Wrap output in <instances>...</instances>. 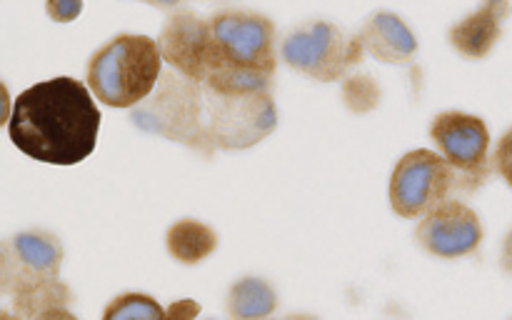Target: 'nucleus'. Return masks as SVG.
<instances>
[{
    "instance_id": "6e6552de",
    "label": "nucleus",
    "mask_w": 512,
    "mask_h": 320,
    "mask_svg": "<svg viewBox=\"0 0 512 320\" xmlns=\"http://www.w3.org/2000/svg\"><path fill=\"white\" fill-rule=\"evenodd\" d=\"M455 190V170L440 153L418 148L405 153L390 175L388 198L395 215L415 220Z\"/></svg>"
},
{
    "instance_id": "a878e982",
    "label": "nucleus",
    "mask_w": 512,
    "mask_h": 320,
    "mask_svg": "<svg viewBox=\"0 0 512 320\" xmlns=\"http://www.w3.org/2000/svg\"><path fill=\"white\" fill-rule=\"evenodd\" d=\"M10 313H5V310H0V318H8Z\"/></svg>"
},
{
    "instance_id": "f3484780",
    "label": "nucleus",
    "mask_w": 512,
    "mask_h": 320,
    "mask_svg": "<svg viewBox=\"0 0 512 320\" xmlns=\"http://www.w3.org/2000/svg\"><path fill=\"white\" fill-rule=\"evenodd\" d=\"M340 95H343L345 108L355 115L373 113V110L380 105V100H383V90H380V85L375 83L373 75L368 73L345 75Z\"/></svg>"
},
{
    "instance_id": "39448f33",
    "label": "nucleus",
    "mask_w": 512,
    "mask_h": 320,
    "mask_svg": "<svg viewBox=\"0 0 512 320\" xmlns=\"http://www.w3.org/2000/svg\"><path fill=\"white\" fill-rule=\"evenodd\" d=\"M135 128L143 133L160 135L165 140H178L200 153H210L203 135V93L200 85L183 78L173 68L160 73L153 93L130 113Z\"/></svg>"
},
{
    "instance_id": "a211bd4d",
    "label": "nucleus",
    "mask_w": 512,
    "mask_h": 320,
    "mask_svg": "<svg viewBox=\"0 0 512 320\" xmlns=\"http://www.w3.org/2000/svg\"><path fill=\"white\" fill-rule=\"evenodd\" d=\"M105 320H160L165 310L155 298L145 293H123L108 303L103 310Z\"/></svg>"
},
{
    "instance_id": "9d476101",
    "label": "nucleus",
    "mask_w": 512,
    "mask_h": 320,
    "mask_svg": "<svg viewBox=\"0 0 512 320\" xmlns=\"http://www.w3.org/2000/svg\"><path fill=\"white\" fill-rule=\"evenodd\" d=\"M163 63L183 78L203 85L210 75V25L190 10H178L165 20L155 40Z\"/></svg>"
},
{
    "instance_id": "b1692460",
    "label": "nucleus",
    "mask_w": 512,
    "mask_h": 320,
    "mask_svg": "<svg viewBox=\"0 0 512 320\" xmlns=\"http://www.w3.org/2000/svg\"><path fill=\"white\" fill-rule=\"evenodd\" d=\"M10 110H13V98H10V90L5 88V83L0 80V128L8 125Z\"/></svg>"
},
{
    "instance_id": "1a4fd4ad",
    "label": "nucleus",
    "mask_w": 512,
    "mask_h": 320,
    "mask_svg": "<svg viewBox=\"0 0 512 320\" xmlns=\"http://www.w3.org/2000/svg\"><path fill=\"white\" fill-rule=\"evenodd\" d=\"M415 240L435 258L455 260L475 253L483 243L480 215L458 198H445L420 215Z\"/></svg>"
},
{
    "instance_id": "0eeeda50",
    "label": "nucleus",
    "mask_w": 512,
    "mask_h": 320,
    "mask_svg": "<svg viewBox=\"0 0 512 320\" xmlns=\"http://www.w3.org/2000/svg\"><path fill=\"white\" fill-rule=\"evenodd\" d=\"M430 138L455 170V190L473 193L488 183L493 173L490 130L480 115L463 113V110L438 113L430 123Z\"/></svg>"
},
{
    "instance_id": "ddd939ff",
    "label": "nucleus",
    "mask_w": 512,
    "mask_h": 320,
    "mask_svg": "<svg viewBox=\"0 0 512 320\" xmlns=\"http://www.w3.org/2000/svg\"><path fill=\"white\" fill-rule=\"evenodd\" d=\"M15 260V280L60 278L65 250L48 230H23L8 240Z\"/></svg>"
},
{
    "instance_id": "f257e3e1",
    "label": "nucleus",
    "mask_w": 512,
    "mask_h": 320,
    "mask_svg": "<svg viewBox=\"0 0 512 320\" xmlns=\"http://www.w3.org/2000/svg\"><path fill=\"white\" fill-rule=\"evenodd\" d=\"M100 110L80 80L60 75L30 85L13 100L8 135L28 158L48 165H78L98 145Z\"/></svg>"
},
{
    "instance_id": "f8f14e48",
    "label": "nucleus",
    "mask_w": 512,
    "mask_h": 320,
    "mask_svg": "<svg viewBox=\"0 0 512 320\" xmlns=\"http://www.w3.org/2000/svg\"><path fill=\"white\" fill-rule=\"evenodd\" d=\"M365 55L388 65H408L418 55V35L398 13L380 10L363 23L358 33Z\"/></svg>"
},
{
    "instance_id": "412c9836",
    "label": "nucleus",
    "mask_w": 512,
    "mask_h": 320,
    "mask_svg": "<svg viewBox=\"0 0 512 320\" xmlns=\"http://www.w3.org/2000/svg\"><path fill=\"white\" fill-rule=\"evenodd\" d=\"M15 283V260L10 243H0V298L10 295V288Z\"/></svg>"
},
{
    "instance_id": "dca6fc26",
    "label": "nucleus",
    "mask_w": 512,
    "mask_h": 320,
    "mask_svg": "<svg viewBox=\"0 0 512 320\" xmlns=\"http://www.w3.org/2000/svg\"><path fill=\"white\" fill-rule=\"evenodd\" d=\"M278 308V293L265 278L245 275L228 290V313L240 320L268 318Z\"/></svg>"
},
{
    "instance_id": "4be33fe9",
    "label": "nucleus",
    "mask_w": 512,
    "mask_h": 320,
    "mask_svg": "<svg viewBox=\"0 0 512 320\" xmlns=\"http://www.w3.org/2000/svg\"><path fill=\"white\" fill-rule=\"evenodd\" d=\"M198 313H200V305L195 303V300H190V298L175 300V303L170 305L168 310H165V315H168V318H175V320L195 318V315H198Z\"/></svg>"
},
{
    "instance_id": "7ed1b4c3",
    "label": "nucleus",
    "mask_w": 512,
    "mask_h": 320,
    "mask_svg": "<svg viewBox=\"0 0 512 320\" xmlns=\"http://www.w3.org/2000/svg\"><path fill=\"white\" fill-rule=\"evenodd\" d=\"M163 73L158 43L150 35L123 33L95 50L88 63V90L108 108H133L148 98Z\"/></svg>"
},
{
    "instance_id": "f03ea898",
    "label": "nucleus",
    "mask_w": 512,
    "mask_h": 320,
    "mask_svg": "<svg viewBox=\"0 0 512 320\" xmlns=\"http://www.w3.org/2000/svg\"><path fill=\"white\" fill-rule=\"evenodd\" d=\"M210 25V75L205 88L270 90L275 75V28L253 10H223Z\"/></svg>"
},
{
    "instance_id": "20e7f679",
    "label": "nucleus",
    "mask_w": 512,
    "mask_h": 320,
    "mask_svg": "<svg viewBox=\"0 0 512 320\" xmlns=\"http://www.w3.org/2000/svg\"><path fill=\"white\" fill-rule=\"evenodd\" d=\"M203 93V135L210 150H248L278 128L270 90H215Z\"/></svg>"
},
{
    "instance_id": "4468645a",
    "label": "nucleus",
    "mask_w": 512,
    "mask_h": 320,
    "mask_svg": "<svg viewBox=\"0 0 512 320\" xmlns=\"http://www.w3.org/2000/svg\"><path fill=\"white\" fill-rule=\"evenodd\" d=\"M70 300L73 293L60 278L15 280L10 288L13 315L18 318H73L68 310Z\"/></svg>"
},
{
    "instance_id": "423d86ee",
    "label": "nucleus",
    "mask_w": 512,
    "mask_h": 320,
    "mask_svg": "<svg viewBox=\"0 0 512 320\" xmlns=\"http://www.w3.org/2000/svg\"><path fill=\"white\" fill-rule=\"evenodd\" d=\"M280 58L305 78L333 83L365 58V50L358 35L348 38L328 20H310L283 40Z\"/></svg>"
},
{
    "instance_id": "393cba45",
    "label": "nucleus",
    "mask_w": 512,
    "mask_h": 320,
    "mask_svg": "<svg viewBox=\"0 0 512 320\" xmlns=\"http://www.w3.org/2000/svg\"><path fill=\"white\" fill-rule=\"evenodd\" d=\"M140 3L155 5V8H178V5L185 3V0H140Z\"/></svg>"
},
{
    "instance_id": "5701e85b",
    "label": "nucleus",
    "mask_w": 512,
    "mask_h": 320,
    "mask_svg": "<svg viewBox=\"0 0 512 320\" xmlns=\"http://www.w3.org/2000/svg\"><path fill=\"white\" fill-rule=\"evenodd\" d=\"M500 268L512 278V228L505 233L503 245H500Z\"/></svg>"
},
{
    "instance_id": "aec40b11",
    "label": "nucleus",
    "mask_w": 512,
    "mask_h": 320,
    "mask_svg": "<svg viewBox=\"0 0 512 320\" xmlns=\"http://www.w3.org/2000/svg\"><path fill=\"white\" fill-rule=\"evenodd\" d=\"M45 13L53 23H73L83 13V0H45Z\"/></svg>"
},
{
    "instance_id": "9b49d317",
    "label": "nucleus",
    "mask_w": 512,
    "mask_h": 320,
    "mask_svg": "<svg viewBox=\"0 0 512 320\" xmlns=\"http://www.w3.org/2000/svg\"><path fill=\"white\" fill-rule=\"evenodd\" d=\"M510 0H480L478 8L450 28L448 40L463 58L483 60L503 38L505 20L510 18Z\"/></svg>"
},
{
    "instance_id": "6ab92c4d",
    "label": "nucleus",
    "mask_w": 512,
    "mask_h": 320,
    "mask_svg": "<svg viewBox=\"0 0 512 320\" xmlns=\"http://www.w3.org/2000/svg\"><path fill=\"white\" fill-rule=\"evenodd\" d=\"M490 163H493V173H498L512 188V128L505 130L503 138L498 140Z\"/></svg>"
},
{
    "instance_id": "2eb2a0df",
    "label": "nucleus",
    "mask_w": 512,
    "mask_h": 320,
    "mask_svg": "<svg viewBox=\"0 0 512 320\" xmlns=\"http://www.w3.org/2000/svg\"><path fill=\"white\" fill-rule=\"evenodd\" d=\"M165 248L180 265H198L218 250V233L203 220L183 218L168 228Z\"/></svg>"
}]
</instances>
